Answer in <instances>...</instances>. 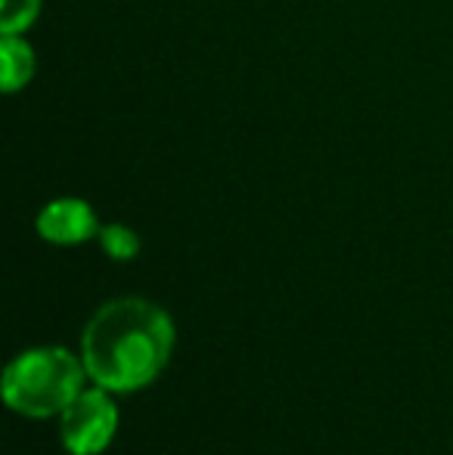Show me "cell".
I'll list each match as a JSON object with an SVG mask.
<instances>
[{
  "label": "cell",
  "mask_w": 453,
  "mask_h": 455,
  "mask_svg": "<svg viewBox=\"0 0 453 455\" xmlns=\"http://www.w3.org/2000/svg\"><path fill=\"white\" fill-rule=\"evenodd\" d=\"M85 369L106 390H137L156 381L174 347V325L162 307L118 298L100 307L85 329Z\"/></svg>",
  "instance_id": "1"
},
{
  "label": "cell",
  "mask_w": 453,
  "mask_h": 455,
  "mask_svg": "<svg viewBox=\"0 0 453 455\" xmlns=\"http://www.w3.org/2000/svg\"><path fill=\"white\" fill-rule=\"evenodd\" d=\"M85 369L69 350L41 347L12 360L4 371V400L31 419L66 412L81 394Z\"/></svg>",
  "instance_id": "2"
},
{
  "label": "cell",
  "mask_w": 453,
  "mask_h": 455,
  "mask_svg": "<svg viewBox=\"0 0 453 455\" xmlns=\"http://www.w3.org/2000/svg\"><path fill=\"white\" fill-rule=\"evenodd\" d=\"M118 412L103 390H81L62 412V446L72 455H97L112 443Z\"/></svg>",
  "instance_id": "3"
},
{
  "label": "cell",
  "mask_w": 453,
  "mask_h": 455,
  "mask_svg": "<svg viewBox=\"0 0 453 455\" xmlns=\"http://www.w3.org/2000/svg\"><path fill=\"white\" fill-rule=\"evenodd\" d=\"M100 229L93 208L81 198H56L37 214V233L53 245H81L100 235Z\"/></svg>",
  "instance_id": "4"
},
{
  "label": "cell",
  "mask_w": 453,
  "mask_h": 455,
  "mask_svg": "<svg viewBox=\"0 0 453 455\" xmlns=\"http://www.w3.org/2000/svg\"><path fill=\"white\" fill-rule=\"evenodd\" d=\"M35 75V53L19 35L0 37V87L4 93H16Z\"/></svg>",
  "instance_id": "5"
},
{
  "label": "cell",
  "mask_w": 453,
  "mask_h": 455,
  "mask_svg": "<svg viewBox=\"0 0 453 455\" xmlns=\"http://www.w3.org/2000/svg\"><path fill=\"white\" fill-rule=\"evenodd\" d=\"M41 0H0V35H22L37 19Z\"/></svg>",
  "instance_id": "6"
},
{
  "label": "cell",
  "mask_w": 453,
  "mask_h": 455,
  "mask_svg": "<svg viewBox=\"0 0 453 455\" xmlns=\"http://www.w3.org/2000/svg\"><path fill=\"white\" fill-rule=\"evenodd\" d=\"M100 245L112 260H131L140 251L137 233L131 227H121V223H109V227L100 229Z\"/></svg>",
  "instance_id": "7"
}]
</instances>
